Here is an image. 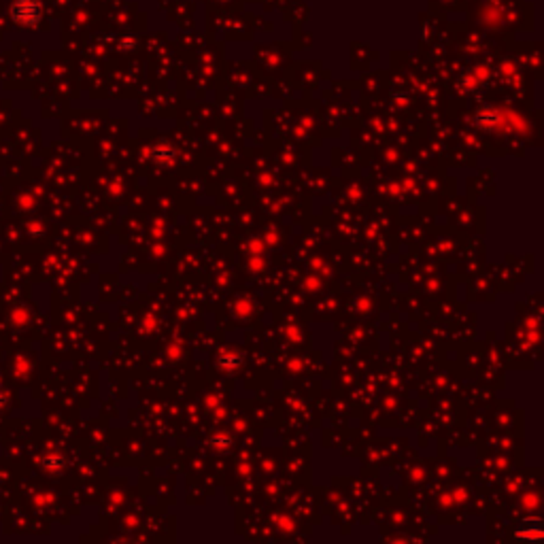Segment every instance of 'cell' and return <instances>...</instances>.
<instances>
[{
	"instance_id": "1",
	"label": "cell",
	"mask_w": 544,
	"mask_h": 544,
	"mask_svg": "<svg viewBox=\"0 0 544 544\" xmlns=\"http://www.w3.org/2000/svg\"><path fill=\"white\" fill-rule=\"evenodd\" d=\"M41 17H43V11H41L39 0H15L11 5V19L17 26L32 28L41 21Z\"/></svg>"
},
{
	"instance_id": "2",
	"label": "cell",
	"mask_w": 544,
	"mask_h": 544,
	"mask_svg": "<svg viewBox=\"0 0 544 544\" xmlns=\"http://www.w3.org/2000/svg\"><path fill=\"white\" fill-rule=\"evenodd\" d=\"M7 404V396L5 394H0V408H3Z\"/></svg>"
}]
</instances>
